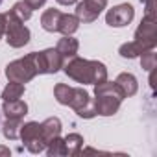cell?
Returning <instances> with one entry per match:
<instances>
[{
  "instance_id": "obj_1",
  "label": "cell",
  "mask_w": 157,
  "mask_h": 157,
  "mask_svg": "<svg viewBox=\"0 0 157 157\" xmlns=\"http://www.w3.org/2000/svg\"><path fill=\"white\" fill-rule=\"evenodd\" d=\"M63 72L82 85H96L107 80V67L96 59H83L80 56H72L63 61Z\"/></svg>"
},
{
  "instance_id": "obj_2",
  "label": "cell",
  "mask_w": 157,
  "mask_h": 157,
  "mask_svg": "<svg viewBox=\"0 0 157 157\" xmlns=\"http://www.w3.org/2000/svg\"><path fill=\"white\" fill-rule=\"evenodd\" d=\"M94 105H96V115L100 117H113L118 113L122 100L126 98L120 87L115 82L104 80L102 83L94 85Z\"/></svg>"
},
{
  "instance_id": "obj_3",
  "label": "cell",
  "mask_w": 157,
  "mask_h": 157,
  "mask_svg": "<svg viewBox=\"0 0 157 157\" xmlns=\"http://www.w3.org/2000/svg\"><path fill=\"white\" fill-rule=\"evenodd\" d=\"M35 76H37V67H35V61H33V52H30L24 57L15 59V61L6 65V78L10 82L28 83Z\"/></svg>"
},
{
  "instance_id": "obj_4",
  "label": "cell",
  "mask_w": 157,
  "mask_h": 157,
  "mask_svg": "<svg viewBox=\"0 0 157 157\" xmlns=\"http://www.w3.org/2000/svg\"><path fill=\"white\" fill-rule=\"evenodd\" d=\"M6 41L11 48H22L30 43V30L24 26L22 21H19L13 13H6Z\"/></svg>"
},
{
  "instance_id": "obj_5",
  "label": "cell",
  "mask_w": 157,
  "mask_h": 157,
  "mask_svg": "<svg viewBox=\"0 0 157 157\" xmlns=\"http://www.w3.org/2000/svg\"><path fill=\"white\" fill-rule=\"evenodd\" d=\"M133 43H135L142 52L153 50V48L157 46V21H155V19L142 17L139 28L135 30Z\"/></svg>"
},
{
  "instance_id": "obj_6",
  "label": "cell",
  "mask_w": 157,
  "mask_h": 157,
  "mask_svg": "<svg viewBox=\"0 0 157 157\" xmlns=\"http://www.w3.org/2000/svg\"><path fill=\"white\" fill-rule=\"evenodd\" d=\"M19 139L24 142V146H26V150L30 153H41L46 148V142H44V137H43L39 122H26V124H22Z\"/></svg>"
},
{
  "instance_id": "obj_7",
  "label": "cell",
  "mask_w": 157,
  "mask_h": 157,
  "mask_svg": "<svg viewBox=\"0 0 157 157\" xmlns=\"http://www.w3.org/2000/svg\"><path fill=\"white\" fill-rule=\"evenodd\" d=\"M68 107H72L76 111V115L82 117V118H94L96 117L94 98H91V94L83 87H74L72 89V96H70Z\"/></svg>"
},
{
  "instance_id": "obj_8",
  "label": "cell",
  "mask_w": 157,
  "mask_h": 157,
  "mask_svg": "<svg viewBox=\"0 0 157 157\" xmlns=\"http://www.w3.org/2000/svg\"><path fill=\"white\" fill-rule=\"evenodd\" d=\"M33 61L37 67V74H56L63 67V57L56 48H46L41 52H33Z\"/></svg>"
},
{
  "instance_id": "obj_9",
  "label": "cell",
  "mask_w": 157,
  "mask_h": 157,
  "mask_svg": "<svg viewBox=\"0 0 157 157\" xmlns=\"http://www.w3.org/2000/svg\"><path fill=\"white\" fill-rule=\"evenodd\" d=\"M107 0H83V2H76V17L80 22H94L100 13L105 10Z\"/></svg>"
},
{
  "instance_id": "obj_10",
  "label": "cell",
  "mask_w": 157,
  "mask_h": 157,
  "mask_svg": "<svg viewBox=\"0 0 157 157\" xmlns=\"http://www.w3.org/2000/svg\"><path fill=\"white\" fill-rule=\"evenodd\" d=\"M135 17V8L131 4H118L111 10H107L105 13V24H109L111 28H124L128 26Z\"/></svg>"
},
{
  "instance_id": "obj_11",
  "label": "cell",
  "mask_w": 157,
  "mask_h": 157,
  "mask_svg": "<svg viewBox=\"0 0 157 157\" xmlns=\"http://www.w3.org/2000/svg\"><path fill=\"white\" fill-rule=\"evenodd\" d=\"M115 83L120 87V91L124 93V96H126V98L135 96V94H137V91H139V82H137V78H135L131 72H120V74L117 76Z\"/></svg>"
},
{
  "instance_id": "obj_12",
  "label": "cell",
  "mask_w": 157,
  "mask_h": 157,
  "mask_svg": "<svg viewBox=\"0 0 157 157\" xmlns=\"http://www.w3.org/2000/svg\"><path fill=\"white\" fill-rule=\"evenodd\" d=\"M2 113L6 118H24L28 115V104L19 100H11V102H4L2 104Z\"/></svg>"
},
{
  "instance_id": "obj_13",
  "label": "cell",
  "mask_w": 157,
  "mask_h": 157,
  "mask_svg": "<svg viewBox=\"0 0 157 157\" xmlns=\"http://www.w3.org/2000/svg\"><path fill=\"white\" fill-rule=\"evenodd\" d=\"M56 50L61 54L63 59H68V57H72V56H78L80 43H78V39H74L72 35H63V37L57 41Z\"/></svg>"
},
{
  "instance_id": "obj_14",
  "label": "cell",
  "mask_w": 157,
  "mask_h": 157,
  "mask_svg": "<svg viewBox=\"0 0 157 157\" xmlns=\"http://www.w3.org/2000/svg\"><path fill=\"white\" fill-rule=\"evenodd\" d=\"M61 120L57 117H50L46 118L44 122H41V131H43V137H44V142L48 144L52 139L59 137L61 135Z\"/></svg>"
},
{
  "instance_id": "obj_15",
  "label": "cell",
  "mask_w": 157,
  "mask_h": 157,
  "mask_svg": "<svg viewBox=\"0 0 157 157\" xmlns=\"http://www.w3.org/2000/svg\"><path fill=\"white\" fill-rule=\"evenodd\" d=\"M80 28V21H78L76 15H70V13H61L59 17V26H57V32L63 33V35H72L78 32Z\"/></svg>"
},
{
  "instance_id": "obj_16",
  "label": "cell",
  "mask_w": 157,
  "mask_h": 157,
  "mask_svg": "<svg viewBox=\"0 0 157 157\" xmlns=\"http://www.w3.org/2000/svg\"><path fill=\"white\" fill-rule=\"evenodd\" d=\"M59 17H61V11H59V10H54V8L46 10V11L41 15V26H43V30H44V32H50V33L57 32Z\"/></svg>"
},
{
  "instance_id": "obj_17",
  "label": "cell",
  "mask_w": 157,
  "mask_h": 157,
  "mask_svg": "<svg viewBox=\"0 0 157 157\" xmlns=\"http://www.w3.org/2000/svg\"><path fill=\"white\" fill-rule=\"evenodd\" d=\"M21 126H22V118H6V122L2 124L4 137L10 140H17L21 135Z\"/></svg>"
},
{
  "instance_id": "obj_18",
  "label": "cell",
  "mask_w": 157,
  "mask_h": 157,
  "mask_svg": "<svg viewBox=\"0 0 157 157\" xmlns=\"http://www.w3.org/2000/svg\"><path fill=\"white\" fill-rule=\"evenodd\" d=\"M65 148L67 155H78L83 148V137L80 133H68L65 137Z\"/></svg>"
},
{
  "instance_id": "obj_19",
  "label": "cell",
  "mask_w": 157,
  "mask_h": 157,
  "mask_svg": "<svg viewBox=\"0 0 157 157\" xmlns=\"http://www.w3.org/2000/svg\"><path fill=\"white\" fill-rule=\"evenodd\" d=\"M24 94V83H17V82H10L6 85V89L2 91V100L4 102H11V100H19Z\"/></svg>"
},
{
  "instance_id": "obj_20",
  "label": "cell",
  "mask_w": 157,
  "mask_h": 157,
  "mask_svg": "<svg viewBox=\"0 0 157 157\" xmlns=\"http://www.w3.org/2000/svg\"><path fill=\"white\" fill-rule=\"evenodd\" d=\"M44 151H46V155H48V157H63V155H67L65 139H61V137H56V139H52V140L46 144Z\"/></svg>"
},
{
  "instance_id": "obj_21",
  "label": "cell",
  "mask_w": 157,
  "mask_h": 157,
  "mask_svg": "<svg viewBox=\"0 0 157 157\" xmlns=\"http://www.w3.org/2000/svg\"><path fill=\"white\" fill-rule=\"evenodd\" d=\"M72 89H74V87H70V85H67V83H57V85L54 87V96H56L57 104L68 105L70 96H72Z\"/></svg>"
},
{
  "instance_id": "obj_22",
  "label": "cell",
  "mask_w": 157,
  "mask_h": 157,
  "mask_svg": "<svg viewBox=\"0 0 157 157\" xmlns=\"http://www.w3.org/2000/svg\"><path fill=\"white\" fill-rule=\"evenodd\" d=\"M10 13H13L19 21H22V22H26V21H30L32 19V10H30V6L26 4V2H22V0H21V2H15L13 4V8L10 10Z\"/></svg>"
},
{
  "instance_id": "obj_23",
  "label": "cell",
  "mask_w": 157,
  "mask_h": 157,
  "mask_svg": "<svg viewBox=\"0 0 157 157\" xmlns=\"http://www.w3.org/2000/svg\"><path fill=\"white\" fill-rule=\"evenodd\" d=\"M118 54L122 56V57H126V59H135V57H139L140 54H142V50L133 43V41H129V43H124V44H120V48H118Z\"/></svg>"
},
{
  "instance_id": "obj_24",
  "label": "cell",
  "mask_w": 157,
  "mask_h": 157,
  "mask_svg": "<svg viewBox=\"0 0 157 157\" xmlns=\"http://www.w3.org/2000/svg\"><path fill=\"white\" fill-rule=\"evenodd\" d=\"M139 57H140V67H142L144 70L151 72V70L155 68V65H157V54H155V48H153V50H146V52H142Z\"/></svg>"
},
{
  "instance_id": "obj_25",
  "label": "cell",
  "mask_w": 157,
  "mask_h": 157,
  "mask_svg": "<svg viewBox=\"0 0 157 157\" xmlns=\"http://www.w3.org/2000/svg\"><path fill=\"white\" fill-rule=\"evenodd\" d=\"M142 2V0H140ZM144 17L155 19L157 21V11H155V0H144Z\"/></svg>"
},
{
  "instance_id": "obj_26",
  "label": "cell",
  "mask_w": 157,
  "mask_h": 157,
  "mask_svg": "<svg viewBox=\"0 0 157 157\" xmlns=\"http://www.w3.org/2000/svg\"><path fill=\"white\" fill-rule=\"evenodd\" d=\"M22 2H26L32 11H35V10H41V8L46 4V0H22Z\"/></svg>"
},
{
  "instance_id": "obj_27",
  "label": "cell",
  "mask_w": 157,
  "mask_h": 157,
  "mask_svg": "<svg viewBox=\"0 0 157 157\" xmlns=\"http://www.w3.org/2000/svg\"><path fill=\"white\" fill-rule=\"evenodd\" d=\"M6 32V13H0V39L4 37Z\"/></svg>"
},
{
  "instance_id": "obj_28",
  "label": "cell",
  "mask_w": 157,
  "mask_h": 157,
  "mask_svg": "<svg viewBox=\"0 0 157 157\" xmlns=\"http://www.w3.org/2000/svg\"><path fill=\"white\" fill-rule=\"evenodd\" d=\"M76 2H78V0H57V4H61V6H72Z\"/></svg>"
},
{
  "instance_id": "obj_29",
  "label": "cell",
  "mask_w": 157,
  "mask_h": 157,
  "mask_svg": "<svg viewBox=\"0 0 157 157\" xmlns=\"http://www.w3.org/2000/svg\"><path fill=\"white\" fill-rule=\"evenodd\" d=\"M0 155H10V148H6V146H0Z\"/></svg>"
},
{
  "instance_id": "obj_30",
  "label": "cell",
  "mask_w": 157,
  "mask_h": 157,
  "mask_svg": "<svg viewBox=\"0 0 157 157\" xmlns=\"http://www.w3.org/2000/svg\"><path fill=\"white\" fill-rule=\"evenodd\" d=\"M2 2H4V0H0V4H2Z\"/></svg>"
}]
</instances>
